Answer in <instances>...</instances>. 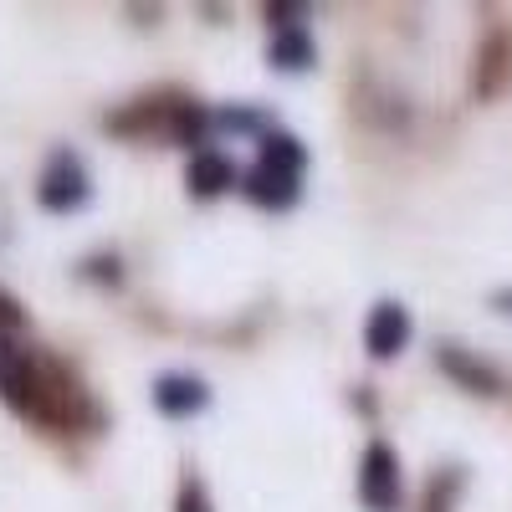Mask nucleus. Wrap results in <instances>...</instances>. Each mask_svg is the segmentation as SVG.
I'll return each instance as SVG.
<instances>
[{"instance_id":"nucleus-1","label":"nucleus","mask_w":512,"mask_h":512,"mask_svg":"<svg viewBox=\"0 0 512 512\" xmlns=\"http://www.w3.org/2000/svg\"><path fill=\"white\" fill-rule=\"evenodd\" d=\"M41 205L57 210V216H67V210L88 205V169H82V159L72 149H57L47 159V169H41V185H36Z\"/></svg>"},{"instance_id":"nucleus-2","label":"nucleus","mask_w":512,"mask_h":512,"mask_svg":"<svg viewBox=\"0 0 512 512\" xmlns=\"http://www.w3.org/2000/svg\"><path fill=\"white\" fill-rule=\"evenodd\" d=\"M359 497H364L369 512H395L400 507V456L384 441H374L359 461Z\"/></svg>"},{"instance_id":"nucleus-3","label":"nucleus","mask_w":512,"mask_h":512,"mask_svg":"<svg viewBox=\"0 0 512 512\" xmlns=\"http://www.w3.org/2000/svg\"><path fill=\"white\" fill-rule=\"evenodd\" d=\"M405 344H410V313L400 303H379L364 323V349L374 359H395Z\"/></svg>"},{"instance_id":"nucleus-4","label":"nucleus","mask_w":512,"mask_h":512,"mask_svg":"<svg viewBox=\"0 0 512 512\" xmlns=\"http://www.w3.org/2000/svg\"><path fill=\"white\" fill-rule=\"evenodd\" d=\"M297 185H303V175H292V169H282V164L256 159V169L246 175L241 190H246L256 205H267V210H287V205L297 200Z\"/></svg>"},{"instance_id":"nucleus-5","label":"nucleus","mask_w":512,"mask_h":512,"mask_svg":"<svg viewBox=\"0 0 512 512\" xmlns=\"http://www.w3.org/2000/svg\"><path fill=\"white\" fill-rule=\"evenodd\" d=\"M205 400H210V390L195 379V374H164L159 384H154V405L164 410V415H195V410H205Z\"/></svg>"},{"instance_id":"nucleus-6","label":"nucleus","mask_w":512,"mask_h":512,"mask_svg":"<svg viewBox=\"0 0 512 512\" xmlns=\"http://www.w3.org/2000/svg\"><path fill=\"white\" fill-rule=\"evenodd\" d=\"M185 185H190V195L210 200V195H221V190H231V185H236V169H231V159H226V154L200 149V154L190 159V169H185Z\"/></svg>"},{"instance_id":"nucleus-7","label":"nucleus","mask_w":512,"mask_h":512,"mask_svg":"<svg viewBox=\"0 0 512 512\" xmlns=\"http://www.w3.org/2000/svg\"><path fill=\"white\" fill-rule=\"evenodd\" d=\"M441 369L446 374H456L466 390H477V395H497V374L487 369V364H477V359H466L461 349H441Z\"/></svg>"},{"instance_id":"nucleus-8","label":"nucleus","mask_w":512,"mask_h":512,"mask_svg":"<svg viewBox=\"0 0 512 512\" xmlns=\"http://www.w3.org/2000/svg\"><path fill=\"white\" fill-rule=\"evenodd\" d=\"M313 62V41L297 31V26H287V31H277V41H272V67H287V72H303Z\"/></svg>"},{"instance_id":"nucleus-9","label":"nucleus","mask_w":512,"mask_h":512,"mask_svg":"<svg viewBox=\"0 0 512 512\" xmlns=\"http://www.w3.org/2000/svg\"><path fill=\"white\" fill-rule=\"evenodd\" d=\"M175 512H210V497H205V487H200L195 477L180 482V502H175Z\"/></svg>"},{"instance_id":"nucleus-10","label":"nucleus","mask_w":512,"mask_h":512,"mask_svg":"<svg viewBox=\"0 0 512 512\" xmlns=\"http://www.w3.org/2000/svg\"><path fill=\"white\" fill-rule=\"evenodd\" d=\"M26 323V313H21V303L11 292H0V333H11V328H21Z\"/></svg>"},{"instance_id":"nucleus-11","label":"nucleus","mask_w":512,"mask_h":512,"mask_svg":"<svg viewBox=\"0 0 512 512\" xmlns=\"http://www.w3.org/2000/svg\"><path fill=\"white\" fill-rule=\"evenodd\" d=\"M497 303H502V308H507V313H512V292H502V297H497Z\"/></svg>"}]
</instances>
